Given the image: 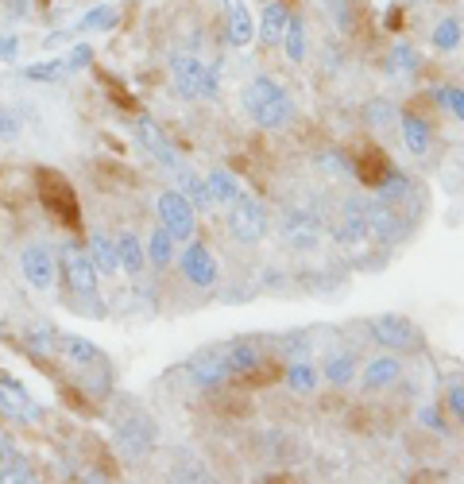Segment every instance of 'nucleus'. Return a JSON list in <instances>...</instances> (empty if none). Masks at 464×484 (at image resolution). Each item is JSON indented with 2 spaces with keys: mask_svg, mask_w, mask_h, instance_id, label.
<instances>
[{
  "mask_svg": "<svg viewBox=\"0 0 464 484\" xmlns=\"http://www.w3.org/2000/svg\"><path fill=\"white\" fill-rule=\"evenodd\" d=\"M263 233H268V209L252 194H237L228 202V237L237 245H259Z\"/></svg>",
  "mask_w": 464,
  "mask_h": 484,
  "instance_id": "f03ea898",
  "label": "nucleus"
},
{
  "mask_svg": "<svg viewBox=\"0 0 464 484\" xmlns=\"http://www.w3.org/2000/svg\"><path fill=\"white\" fill-rule=\"evenodd\" d=\"M225 39L232 47L256 43V16L244 0H225Z\"/></svg>",
  "mask_w": 464,
  "mask_h": 484,
  "instance_id": "9d476101",
  "label": "nucleus"
},
{
  "mask_svg": "<svg viewBox=\"0 0 464 484\" xmlns=\"http://www.w3.org/2000/svg\"><path fill=\"white\" fill-rule=\"evenodd\" d=\"M155 214H159V225H167L174 240H190L194 229H197V217H194V205L182 190H163L159 202H155Z\"/></svg>",
  "mask_w": 464,
  "mask_h": 484,
  "instance_id": "20e7f679",
  "label": "nucleus"
},
{
  "mask_svg": "<svg viewBox=\"0 0 464 484\" xmlns=\"http://www.w3.org/2000/svg\"><path fill=\"white\" fill-rule=\"evenodd\" d=\"M0 411H5L8 418H16V423H36L39 418V407L31 403V395L5 373H0Z\"/></svg>",
  "mask_w": 464,
  "mask_h": 484,
  "instance_id": "9b49d317",
  "label": "nucleus"
},
{
  "mask_svg": "<svg viewBox=\"0 0 464 484\" xmlns=\"http://www.w3.org/2000/svg\"><path fill=\"white\" fill-rule=\"evenodd\" d=\"M372 337L384 349H403V352H410V349H418V330H414V321L410 318H403V314H384V318H372Z\"/></svg>",
  "mask_w": 464,
  "mask_h": 484,
  "instance_id": "39448f33",
  "label": "nucleus"
},
{
  "mask_svg": "<svg viewBox=\"0 0 464 484\" xmlns=\"http://www.w3.org/2000/svg\"><path fill=\"white\" fill-rule=\"evenodd\" d=\"M434 101H438L441 109H449L453 121L464 124V89H460V86H438V89H434Z\"/></svg>",
  "mask_w": 464,
  "mask_h": 484,
  "instance_id": "72a5a7b5",
  "label": "nucleus"
},
{
  "mask_svg": "<svg viewBox=\"0 0 464 484\" xmlns=\"http://www.w3.org/2000/svg\"><path fill=\"white\" fill-rule=\"evenodd\" d=\"M391 70H399V74H410V70H418V51H414L410 43H395L391 47V62H387Z\"/></svg>",
  "mask_w": 464,
  "mask_h": 484,
  "instance_id": "f704fd0d",
  "label": "nucleus"
},
{
  "mask_svg": "<svg viewBox=\"0 0 464 484\" xmlns=\"http://www.w3.org/2000/svg\"><path fill=\"white\" fill-rule=\"evenodd\" d=\"M333 237L341 240V245H360V240L368 237V209H364L356 198L344 202V217H341Z\"/></svg>",
  "mask_w": 464,
  "mask_h": 484,
  "instance_id": "4468645a",
  "label": "nucleus"
},
{
  "mask_svg": "<svg viewBox=\"0 0 464 484\" xmlns=\"http://www.w3.org/2000/svg\"><path fill=\"white\" fill-rule=\"evenodd\" d=\"M58 349H62L74 364H97V361H101L97 345L90 342V337H78V333H58Z\"/></svg>",
  "mask_w": 464,
  "mask_h": 484,
  "instance_id": "4be33fe9",
  "label": "nucleus"
},
{
  "mask_svg": "<svg viewBox=\"0 0 464 484\" xmlns=\"http://www.w3.org/2000/svg\"><path fill=\"white\" fill-rule=\"evenodd\" d=\"M318 163H322V171H333V174H344V179H353V174H356V167H353V163H348V155H344V152H325V155L318 159Z\"/></svg>",
  "mask_w": 464,
  "mask_h": 484,
  "instance_id": "c9c22d12",
  "label": "nucleus"
},
{
  "mask_svg": "<svg viewBox=\"0 0 464 484\" xmlns=\"http://www.w3.org/2000/svg\"><path fill=\"white\" fill-rule=\"evenodd\" d=\"M27 345L36 349V352H51V349L58 345V333H55V330H47V326H39V330H31V333H27Z\"/></svg>",
  "mask_w": 464,
  "mask_h": 484,
  "instance_id": "4c0bfd02",
  "label": "nucleus"
},
{
  "mask_svg": "<svg viewBox=\"0 0 464 484\" xmlns=\"http://www.w3.org/2000/svg\"><path fill=\"white\" fill-rule=\"evenodd\" d=\"M178 268H182V276H186L190 287H213L221 276V268H217V256H213L206 245H194L178 256Z\"/></svg>",
  "mask_w": 464,
  "mask_h": 484,
  "instance_id": "423d86ee",
  "label": "nucleus"
},
{
  "mask_svg": "<svg viewBox=\"0 0 464 484\" xmlns=\"http://www.w3.org/2000/svg\"><path fill=\"white\" fill-rule=\"evenodd\" d=\"M174 248H178V240L171 237L167 225H159V229L152 233V245H147V256H152V264H155V268H167L171 256H174Z\"/></svg>",
  "mask_w": 464,
  "mask_h": 484,
  "instance_id": "c756f323",
  "label": "nucleus"
},
{
  "mask_svg": "<svg viewBox=\"0 0 464 484\" xmlns=\"http://www.w3.org/2000/svg\"><path fill=\"white\" fill-rule=\"evenodd\" d=\"M66 74V62L62 58H47V62H31V67L24 70L27 82H58V78Z\"/></svg>",
  "mask_w": 464,
  "mask_h": 484,
  "instance_id": "473e14b6",
  "label": "nucleus"
},
{
  "mask_svg": "<svg viewBox=\"0 0 464 484\" xmlns=\"http://www.w3.org/2000/svg\"><path fill=\"white\" fill-rule=\"evenodd\" d=\"M403 376V364H399V357H375L368 368H364V380H360V387L364 392H384V387H391L395 380Z\"/></svg>",
  "mask_w": 464,
  "mask_h": 484,
  "instance_id": "f3484780",
  "label": "nucleus"
},
{
  "mask_svg": "<svg viewBox=\"0 0 464 484\" xmlns=\"http://www.w3.org/2000/svg\"><path fill=\"white\" fill-rule=\"evenodd\" d=\"M27 12V0H12V16H24Z\"/></svg>",
  "mask_w": 464,
  "mask_h": 484,
  "instance_id": "c03bdc74",
  "label": "nucleus"
},
{
  "mask_svg": "<svg viewBox=\"0 0 464 484\" xmlns=\"http://www.w3.org/2000/svg\"><path fill=\"white\" fill-rule=\"evenodd\" d=\"M206 186H209V194H213V205H228L232 198L240 194V183H237V174L232 171H225V167H213L209 174H206Z\"/></svg>",
  "mask_w": 464,
  "mask_h": 484,
  "instance_id": "b1692460",
  "label": "nucleus"
},
{
  "mask_svg": "<svg viewBox=\"0 0 464 484\" xmlns=\"http://www.w3.org/2000/svg\"><path fill=\"white\" fill-rule=\"evenodd\" d=\"M39 190H43V205H47V214L55 217V225H62V229H78L81 209H78V194L70 190V183H66L58 171H43Z\"/></svg>",
  "mask_w": 464,
  "mask_h": 484,
  "instance_id": "7ed1b4c3",
  "label": "nucleus"
},
{
  "mask_svg": "<svg viewBox=\"0 0 464 484\" xmlns=\"http://www.w3.org/2000/svg\"><path fill=\"white\" fill-rule=\"evenodd\" d=\"M329 5H333V8H337V5H341V0H329Z\"/></svg>",
  "mask_w": 464,
  "mask_h": 484,
  "instance_id": "a18cd8bd",
  "label": "nucleus"
},
{
  "mask_svg": "<svg viewBox=\"0 0 464 484\" xmlns=\"http://www.w3.org/2000/svg\"><path fill=\"white\" fill-rule=\"evenodd\" d=\"M375 194H379V202H399V198H406V194H410V179H406L403 171L387 167L384 179L375 183Z\"/></svg>",
  "mask_w": 464,
  "mask_h": 484,
  "instance_id": "cd10ccee",
  "label": "nucleus"
},
{
  "mask_svg": "<svg viewBox=\"0 0 464 484\" xmlns=\"http://www.w3.org/2000/svg\"><path fill=\"white\" fill-rule=\"evenodd\" d=\"M0 480H36V473H31V465L16 454V449L0 438Z\"/></svg>",
  "mask_w": 464,
  "mask_h": 484,
  "instance_id": "bb28decb",
  "label": "nucleus"
},
{
  "mask_svg": "<svg viewBox=\"0 0 464 484\" xmlns=\"http://www.w3.org/2000/svg\"><path fill=\"white\" fill-rule=\"evenodd\" d=\"M399 128H403V143H406V152L410 155H426L429 152V143H434V132H429V121L418 117V112H403L399 117Z\"/></svg>",
  "mask_w": 464,
  "mask_h": 484,
  "instance_id": "dca6fc26",
  "label": "nucleus"
},
{
  "mask_svg": "<svg viewBox=\"0 0 464 484\" xmlns=\"http://www.w3.org/2000/svg\"><path fill=\"white\" fill-rule=\"evenodd\" d=\"M290 24V8L283 0H263V20H259V36H263V47H275L283 43V31Z\"/></svg>",
  "mask_w": 464,
  "mask_h": 484,
  "instance_id": "2eb2a0df",
  "label": "nucleus"
},
{
  "mask_svg": "<svg viewBox=\"0 0 464 484\" xmlns=\"http://www.w3.org/2000/svg\"><path fill=\"white\" fill-rule=\"evenodd\" d=\"M62 62H66V74H78V70H90V67H93V51H90V47H86V43H78V47H74V51H70V55H66Z\"/></svg>",
  "mask_w": 464,
  "mask_h": 484,
  "instance_id": "e433bc0d",
  "label": "nucleus"
},
{
  "mask_svg": "<svg viewBox=\"0 0 464 484\" xmlns=\"http://www.w3.org/2000/svg\"><path fill=\"white\" fill-rule=\"evenodd\" d=\"M206 62L202 58H194V55H171V78H174V89L182 97H202L206 89Z\"/></svg>",
  "mask_w": 464,
  "mask_h": 484,
  "instance_id": "6e6552de",
  "label": "nucleus"
},
{
  "mask_svg": "<svg viewBox=\"0 0 464 484\" xmlns=\"http://www.w3.org/2000/svg\"><path fill=\"white\" fill-rule=\"evenodd\" d=\"M221 357H225L228 376H248V373H256V368H259V349L252 342L228 345V349H221Z\"/></svg>",
  "mask_w": 464,
  "mask_h": 484,
  "instance_id": "a211bd4d",
  "label": "nucleus"
},
{
  "mask_svg": "<svg viewBox=\"0 0 464 484\" xmlns=\"http://www.w3.org/2000/svg\"><path fill=\"white\" fill-rule=\"evenodd\" d=\"M283 51H287V58L294 62V67L306 58V24L298 20V16H290V24L283 31Z\"/></svg>",
  "mask_w": 464,
  "mask_h": 484,
  "instance_id": "7c9ffc66",
  "label": "nucleus"
},
{
  "mask_svg": "<svg viewBox=\"0 0 464 484\" xmlns=\"http://www.w3.org/2000/svg\"><path fill=\"white\" fill-rule=\"evenodd\" d=\"M116 256H121V268L128 271V276H140L143 271V245H140V237L136 233H121L116 237Z\"/></svg>",
  "mask_w": 464,
  "mask_h": 484,
  "instance_id": "5701e85b",
  "label": "nucleus"
},
{
  "mask_svg": "<svg viewBox=\"0 0 464 484\" xmlns=\"http://www.w3.org/2000/svg\"><path fill=\"white\" fill-rule=\"evenodd\" d=\"M318 384H322V373L313 364L298 361V364L287 368V387H290L294 395H313V392H318Z\"/></svg>",
  "mask_w": 464,
  "mask_h": 484,
  "instance_id": "a878e982",
  "label": "nucleus"
},
{
  "mask_svg": "<svg viewBox=\"0 0 464 484\" xmlns=\"http://www.w3.org/2000/svg\"><path fill=\"white\" fill-rule=\"evenodd\" d=\"M136 140L143 143V152H152L167 171L178 167V155H174V148H171V140L163 136V128H159L152 117H136Z\"/></svg>",
  "mask_w": 464,
  "mask_h": 484,
  "instance_id": "f8f14e48",
  "label": "nucleus"
},
{
  "mask_svg": "<svg viewBox=\"0 0 464 484\" xmlns=\"http://www.w3.org/2000/svg\"><path fill=\"white\" fill-rule=\"evenodd\" d=\"M240 105L259 128H283L294 117V105H290L287 89L268 74H256L252 82L240 89Z\"/></svg>",
  "mask_w": 464,
  "mask_h": 484,
  "instance_id": "f257e3e1",
  "label": "nucleus"
},
{
  "mask_svg": "<svg viewBox=\"0 0 464 484\" xmlns=\"http://www.w3.org/2000/svg\"><path fill=\"white\" fill-rule=\"evenodd\" d=\"M449 411L464 423V384H457V387H449Z\"/></svg>",
  "mask_w": 464,
  "mask_h": 484,
  "instance_id": "37998d69",
  "label": "nucleus"
},
{
  "mask_svg": "<svg viewBox=\"0 0 464 484\" xmlns=\"http://www.w3.org/2000/svg\"><path fill=\"white\" fill-rule=\"evenodd\" d=\"M174 171H178V186H174V190L186 194L190 205H194V209H202V214H206V209H213V194H209V186H206L202 174H194L190 167H182V163H178Z\"/></svg>",
  "mask_w": 464,
  "mask_h": 484,
  "instance_id": "6ab92c4d",
  "label": "nucleus"
},
{
  "mask_svg": "<svg viewBox=\"0 0 464 484\" xmlns=\"http://www.w3.org/2000/svg\"><path fill=\"white\" fill-rule=\"evenodd\" d=\"M20 268H24V276H27L31 287H39V290L55 287V276H58V271H55V252L47 245H27L24 256H20Z\"/></svg>",
  "mask_w": 464,
  "mask_h": 484,
  "instance_id": "1a4fd4ad",
  "label": "nucleus"
},
{
  "mask_svg": "<svg viewBox=\"0 0 464 484\" xmlns=\"http://www.w3.org/2000/svg\"><path fill=\"white\" fill-rule=\"evenodd\" d=\"M116 20H121V12L109 8V5H97L74 24V31H81V36H86V31H109V27H116Z\"/></svg>",
  "mask_w": 464,
  "mask_h": 484,
  "instance_id": "c85d7f7f",
  "label": "nucleus"
},
{
  "mask_svg": "<svg viewBox=\"0 0 464 484\" xmlns=\"http://www.w3.org/2000/svg\"><path fill=\"white\" fill-rule=\"evenodd\" d=\"M399 217H395V209L387 205V202H375V205H368V233L375 237V240H391V237H399Z\"/></svg>",
  "mask_w": 464,
  "mask_h": 484,
  "instance_id": "412c9836",
  "label": "nucleus"
},
{
  "mask_svg": "<svg viewBox=\"0 0 464 484\" xmlns=\"http://www.w3.org/2000/svg\"><path fill=\"white\" fill-rule=\"evenodd\" d=\"M391 117H395V109H391L387 101H375V105H368V121L384 124V121H391Z\"/></svg>",
  "mask_w": 464,
  "mask_h": 484,
  "instance_id": "79ce46f5",
  "label": "nucleus"
},
{
  "mask_svg": "<svg viewBox=\"0 0 464 484\" xmlns=\"http://www.w3.org/2000/svg\"><path fill=\"white\" fill-rule=\"evenodd\" d=\"M62 276H66V287H74L78 295H93L97 290V268L86 252H78L74 245L70 248H62Z\"/></svg>",
  "mask_w": 464,
  "mask_h": 484,
  "instance_id": "0eeeda50",
  "label": "nucleus"
},
{
  "mask_svg": "<svg viewBox=\"0 0 464 484\" xmlns=\"http://www.w3.org/2000/svg\"><path fill=\"white\" fill-rule=\"evenodd\" d=\"M418 423H422L426 430H434V434H449V426H445V418H441L438 407H422V411H418Z\"/></svg>",
  "mask_w": 464,
  "mask_h": 484,
  "instance_id": "58836bf2",
  "label": "nucleus"
},
{
  "mask_svg": "<svg viewBox=\"0 0 464 484\" xmlns=\"http://www.w3.org/2000/svg\"><path fill=\"white\" fill-rule=\"evenodd\" d=\"M16 55H20V39L0 36V62H16Z\"/></svg>",
  "mask_w": 464,
  "mask_h": 484,
  "instance_id": "a19ab883",
  "label": "nucleus"
},
{
  "mask_svg": "<svg viewBox=\"0 0 464 484\" xmlns=\"http://www.w3.org/2000/svg\"><path fill=\"white\" fill-rule=\"evenodd\" d=\"M186 373L194 376L197 387H217L228 380V368H225V357L221 352H194L186 361Z\"/></svg>",
  "mask_w": 464,
  "mask_h": 484,
  "instance_id": "ddd939ff",
  "label": "nucleus"
},
{
  "mask_svg": "<svg viewBox=\"0 0 464 484\" xmlns=\"http://www.w3.org/2000/svg\"><path fill=\"white\" fill-rule=\"evenodd\" d=\"M90 260L101 276H116L121 271V256H116V240H109L105 233H93L90 237Z\"/></svg>",
  "mask_w": 464,
  "mask_h": 484,
  "instance_id": "aec40b11",
  "label": "nucleus"
},
{
  "mask_svg": "<svg viewBox=\"0 0 464 484\" xmlns=\"http://www.w3.org/2000/svg\"><path fill=\"white\" fill-rule=\"evenodd\" d=\"M16 132H20V121H16V112L0 109V140H12Z\"/></svg>",
  "mask_w": 464,
  "mask_h": 484,
  "instance_id": "ea45409f",
  "label": "nucleus"
},
{
  "mask_svg": "<svg viewBox=\"0 0 464 484\" xmlns=\"http://www.w3.org/2000/svg\"><path fill=\"white\" fill-rule=\"evenodd\" d=\"M429 39H434V51H457V47L464 43V27H460V20L449 16V20H441L434 27V36H429Z\"/></svg>",
  "mask_w": 464,
  "mask_h": 484,
  "instance_id": "2f4dec72",
  "label": "nucleus"
},
{
  "mask_svg": "<svg viewBox=\"0 0 464 484\" xmlns=\"http://www.w3.org/2000/svg\"><path fill=\"white\" fill-rule=\"evenodd\" d=\"M322 376L329 384H337V387H348L356 380V357H353V352H333V357H325Z\"/></svg>",
  "mask_w": 464,
  "mask_h": 484,
  "instance_id": "393cba45",
  "label": "nucleus"
}]
</instances>
